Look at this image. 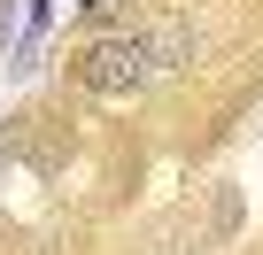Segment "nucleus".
I'll return each instance as SVG.
<instances>
[{"label": "nucleus", "mask_w": 263, "mask_h": 255, "mask_svg": "<svg viewBox=\"0 0 263 255\" xmlns=\"http://www.w3.org/2000/svg\"><path fill=\"white\" fill-rule=\"evenodd\" d=\"M8 16H16V8H8V0H0V39H8Z\"/></svg>", "instance_id": "obj_2"}, {"label": "nucleus", "mask_w": 263, "mask_h": 255, "mask_svg": "<svg viewBox=\"0 0 263 255\" xmlns=\"http://www.w3.org/2000/svg\"><path fill=\"white\" fill-rule=\"evenodd\" d=\"M70 70H78L85 93H108V101H116V93H140L147 77H163V54H155V31H147V39L124 31V39H93Z\"/></svg>", "instance_id": "obj_1"}]
</instances>
